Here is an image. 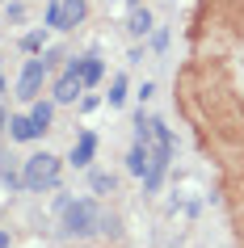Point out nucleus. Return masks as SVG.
<instances>
[{
  "instance_id": "obj_1",
  "label": "nucleus",
  "mask_w": 244,
  "mask_h": 248,
  "mask_svg": "<svg viewBox=\"0 0 244 248\" xmlns=\"http://www.w3.org/2000/svg\"><path fill=\"white\" fill-rule=\"evenodd\" d=\"M135 143L147 152V177H143V189H156L160 185V177H164L168 160H173V131H168L160 118H147L139 109V118H135Z\"/></svg>"
},
{
  "instance_id": "obj_2",
  "label": "nucleus",
  "mask_w": 244,
  "mask_h": 248,
  "mask_svg": "<svg viewBox=\"0 0 244 248\" xmlns=\"http://www.w3.org/2000/svg\"><path fill=\"white\" fill-rule=\"evenodd\" d=\"M59 232L72 235V240H89V235H97V232H114V219H110L97 202L80 198V202H67V206H64V223H59Z\"/></svg>"
},
{
  "instance_id": "obj_3",
  "label": "nucleus",
  "mask_w": 244,
  "mask_h": 248,
  "mask_svg": "<svg viewBox=\"0 0 244 248\" xmlns=\"http://www.w3.org/2000/svg\"><path fill=\"white\" fill-rule=\"evenodd\" d=\"M59 169H64V160L51 156V152H38V156L26 160V169H21V189L30 194H42V189H51L59 181Z\"/></svg>"
},
{
  "instance_id": "obj_4",
  "label": "nucleus",
  "mask_w": 244,
  "mask_h": 248,
  "mask_svg": "<svg viewBox=\"0 0 244 248\" xmlns=\"http://www.w3.org/2000/svg\"><path fill=\"white\" fill-rule=\"evenodd\" d=\"M84 0H51L47 4V26L51 30H76L84 21Z\"/></svg>"
},
{
  "instance_id": "obj_5",
  "label": "nucleus",
  "mask_w": 244,
  "mask_h": 248,
  "mask_svg": "<svg viewBox=\"0 0 244 248\" xmlns=\"http://www.w3.org/2000/svg\"><path fill=\"white\" fill-rule=\"evenodd\" d=\"M47 72H51V67H47V59H26V67H21V80H17V97H21V101H38Z\"/></svg>"
},
{
  "instance_id": "obj_6",
  "label": "nucleus",
  "mask_w": 244,
  "mask_h": 248,
  "mask_svg": "<svg viewBox=\"0 0 244 248\" xmlns=\"http://www.w3.org/2000/svg\"><path fill=\"white\" fill-rule=\"evenodd\" d=\"M80 93H84V80H80V72H72V67H67L64 76L55 80V101H59V105H72Z\"/></svg>"
},
{
  "instance_id": "obj_7",
  "label": "nucleus",
  "mask_w": 244,
  "mask_h": 248,
  "mask_svg": "<svg viewBox=\"0 0 244 248\" xmlns=\"http://www.w3.org/2000/svg\"><path fill=\"white\" fill-rule=\"evenodd\" d=\"M93 156H97V135H93V131H80V139H76V147H72L67 164H72V169H89Z\"/></svg>"
},
{
  "instance_id": "obj_8",
  "label": "nucleus",
  "mask_w": 244,
  "mask_h": 248,
  "mask_svg": "<svg viewBox=\"0 0 244 248\" xmlns=\"http://www.w3.org/2000/svg\"><path fill=\"white\" fill-rule=\"evenodd\" d=\"M67 67H72V72H80L84 89H89V84H97V80L105 76V63L97 59V55H84V59H67Z\"/></svg>"
},
{
  "instance_id": "obj_9",
  "label": "nucleus",
  "mask_w": 244,
  "mask_h": 248,
  "mask_svg": "<svg viewBox=\"0 0 244 248\" xmlns=\"http://www.w3.org/2000/svg\"><path fill=\"white\" fill-rule=\"evenodd\" d=\"M9 135H13L17 143H34L42 131H38V122H34L30 114H17V118H9Z\"/></svg>"
},
{
  "instance_id": "obj_10",
  "label": "nucleus",
  "mask_w": 244,
  "mask_h": 248,
  "mask_svg": "<svg viewBox=\"0 0 244 248\" xmlns=\"http://www.w3.org/2000/svg\"><path fill=\"white\" fill-rule=\"evenodd\" d=\"M127 30L135 34V38H143V34H152V13H147L143 4H135V9H130V17H127Z\"/></svg>"
},
{
  "instance_id": "obj_11",
  "label": "nucleus",
  "mask_w": 244,
  "mask_h": 248,
  "mask_svg": "<svg viewBox=\"0 0 244 248\" xmlns=\"http://www.w3.org/2000/svg\"><path fill=\"white\" fill-rule=\"evenodd\" d=\"M30 118H34V122H38V131H51V118H55V105H51V101H42V97H38V101L30 105Z\"/></svg>"
},
{
  "instance_id": "obj_12",
  "label": "nucleus",
  "mask_w": 244,
  "mask_h": 248,
  "mask_svg": "<svg viewBox=\"0 0 244 248\" xmlns=\"http://www.w3.org/2000/svg\"><path fill=\"white\" fill-rule=\"evenodd\" d=\"M89 185H93V194H114V172H101V169H93L89 172Z\"/></svg>"
},
{
  "instance_id": "obj_13",
  "label": "nucleus",
  "mask_w": 244,
  "mask_h": 248,
  "mask_svg": "<svg viewBox=\"0 0 244 248\" xmlns=\"http://www.w3.org/2000/svg\"><path fill=\"white\" fill-rule=\"evenodd\" d=\"M127 169L135 172V177H147V152H143L139 143L130 147V156H127Z\"/></svg>"
},
{
  "instance_id": "obj_14",
  "label": "nucleus",
  "mask_w": 244,
  "mask_h": 248,
  "mask_svg": "<svg viewBox=\"0 0 244 248\" xmlns=\"http://www.w3.org/2000/svg\"><path fill=\"white\" fill-rule=\"evenodd\" d=\"M105 101H110V109H118V105L127 101V76H114V80H110V97H105Z\"/></svg>"
},
{
  "instance_id": "obj_15",
  "label": "nucleus",
  "mask_w": 244,
  "mask_h": 248,
  "mask_svg": "<svg viewBox=\"0 0 244 248\" xmlns=\"http://www.w3.org/2000/svg\"><path fill=\"white\" fill-rule=\"evenodd\" d=\"M21 46H26L30 55H34V51H42V30H30L26 38H21Z\"/></svg>"
},
{
  "instance_id": "obj_16",
  "label": "nucleus",
  "mask_w": 244,
  "mask_h": 248,
  "mask_svg": "<svg viewBox=\"0 0 244 248\" xmlns=\"http://www.w3.org/2000/svg\"><path fill=\"white\" fill-rule=\"evenodd\" d=\"M152 42H156V51H164V46H168V30H156Z\"/></svg>"
},
{
  "instance_id": "obj_17",
  "label": "nucleus",
  "mask_w": 244,
  "mask_h": 248,
  "mask_svg": "<svg viewBox=\"0 0 244 248\" xmlns=\"http://www.w3.org/2000/svg\"><path fill=\"white\" fill-rule=\"evenodd\" d=\"M152 93H156V84H152V80H143V84H139V101H147Z\"/></svg>"
},
{
  "instance_id": "obj_18",
  "label": "nucleus",
  "mask_w": 244,
  "mask_h": 248,
  "mask_svg": "<svg viewBox=\"0 0 244 248\" xmlns=\"http://www.w3.org/2000/svg\"><path fill=\"white\" fill-rule=\"evenodd\" d=\"M0 248H9V232L4 227H0Z\"/></svg>"
},
{
  "instance_id": "obj_19",
  "label": "nucleus",
  "mask_w": 244,
  "mask_h": 248,
  "mask_svg": "<svg viewBox=\"0 0 244 248\" xmlns=\"http://www.w3.org/2000/svg\"><path fill=\"white\" fill-rule=\"evenodd\" d=\"M0 131H4V109H0Z\"/></svg>"
},
{
  "instance_id": "obj_20",
  "label": "nucleus",
  "mask_w": 244,
  "mask_h": 248,
  "mask_svg": "<svg viewBox=\"0 0 244 248\" xmlns=\"http://www.w3.org/2000/svg\"><path fill=\"white\" fill-rule=\"evenodd\" d=\"M0 93H4V80H0Z\"/></svg>"
},
{
  "instance_id": "obj_21",
  "label": "nucleus",
  "mask_w": 244,
  "mask_h": 248,
  "mask_svg": "<svg viewBox=\"0 0 244 248\" xmlns=\"http://www.w3.org/2000/svg\"><path fill=\"white\" fill-rule=\"evenodd\" d=\"M130 4H135V0H130Z\"/></svg>"
}]
</instances>
